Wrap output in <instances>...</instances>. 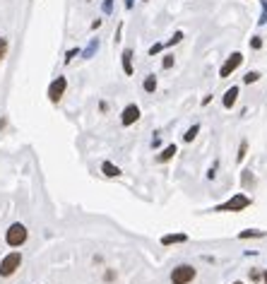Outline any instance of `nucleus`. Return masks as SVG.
Returning <instances> with one entry per match:
<instances>
[{
    "label": "nucleus",
    "instance_id": "19",
    "mask_svg": "<svg viewBox=\"0 0 267 284\" xmlns=\"http://www.w3.org/2000/svg\"><path fill=\"white\" fill-rule=\"evenodd\" d=\"M96 51H99V39H92L89 46H87V51H84V58H92Z\"/></svg>",
    "mask_w": 267,
    "mask_h": 284
},
{
    "label": "nucleus",
    "instance_id": "34",
    "mask_svg": "<svg viewBox=\"0 0 267 284\" xmlns=\"http://www.w3.org/2000/svg\"><path fill=\"white\" fill-rule=\"evenodd\" d=\"M231 284H246V282H231Z\"/></svg>",
    "mask_w": 267,
    "mask_h": 284
},
{
    "label": "nucleus",
    "instance_id": "20",
    "mask_svg": "<svg viewBox=\"0 0 267 284\" xmlns=\"http://www.w3.org/2000/svg\"><path fill=\"white\" fill-rule=\"evenodd\" d=\"M173 65H176V56H173V53H166L164 61H161V68H164V70H171Z\"/></svg>",
    "mask_w": 267,
    "mask_h": 284
},
{
    "label": "nucleus",
    "instance_id": "15",
    "mask_svg": "<svg viewBox=\"0 0 267 284\" xmlns=\"http://www.w3.org/2000/svg\"><path fill=\"white\" fill-rule=\"evenodd\" d=\"M142 89H144L147 94H154V92H157V75H147L144 82H142Z\"/></svg>",
    "mask_w": 267,
    "mask_h": 284
},
{
    "label": "nucleus",
    "instance_id": "14",
    "mask_svg": "<svg viewBox=\"0 0 267 284\" xmlns=\"http://www.w3.org/2000/svg\"><path fill=\"white\" fill-rule=\"evenodd\" d=\"M121 58H123V72H126V75H133L135 72V68H133V48H126Z\"/></svg>",
    "mask_w": 267,
    "mask_h": 284
},
{
    "label": "nucleus",
    "instance_id": "23",
    "mask_svg": "<svg viewBox=\"0 0 267 284\" xmlns=\"http://www.w3.org/2000/svg\"><path fill=\"white\" fill-rule=\"evenodd\" d=\"M217 169H219V159L212 161V166H209V171H207V181H214V178H217Z\"/></svg>",
    "mask_w": 267,
    "mask_h": 284
},
{
    "label": "nucleus",
    "instance_id": "17",
    "mask_svg": "<svg viewBox=\"0 0 267 284\" xmlns=\"http://www.w3.org/2000/svg\"><path fill=\"white\" fill-rule=\"evenodd\" d=\"M198 133H200V123H195V126H190L188 130H186V135H183V142H193L198 138Z\"/></svg>",
    "mask_w": 267,
    "mask_h": 284
},
{
    "label": "nucleus",
    "instance_id": "11",
    "mask_svg": "<svg viewBox=\"0 0 267 284\" xmlns=\"http://www.w3.org/2000/svg\"><path fill=\"white\" fill-rule=\"evenodd\" d=\"M173 243H188V234H166V236H161V246H173Z\"/></svg>",
    "mask_w": 267,
    "mask_h": 284
},
{
    "label": "nucleus",
    "instance_id": "31",
    "mask_svg": "<svg viewBox=\"0 0 267 284\" xmlns=\"http://www.w3.org/2000/svg\"><path fill=\"white\" fill-rule=\"evenodd\" d=\"M209 101H212V94H207V96H202V106H207Z\"/></svg>",
    "mask_w": 267,
    "mask_h": 284
},
{
    "label": "nucleus",
    "instance_id": "13",
    "mask_svg": "<svg viewBox=\"0 0 267 284\" xmlns=\"http://www.w3.org/2000/svg\"><path fill=\"white\" fill-rule=\"evenodd\" d=\"M267 231L260 229H246V231H238V241H248V238H265Z\"/></svg>",
    "mask_w": 267,
    "mask_h": 284
},
{
    "label": "nucleus",
    "instance_id": "25",
    "mask_svg": "<svg viewBox=\"0 0 267 284\" xmlns=\"http://www.w3.org/2000/svg\"><path fill=\"white\" fill-rule=\"evenodd\" d=\"M260 5H263V12H260L258 24H260V27H265V24H267V0H260Z\"/></svg>",
    "mask_w": 267,
    "mask_h": 284
},
{
    "label": "nucleus",
    "instance_id": "18",
    "mask_svg": "<svg viewBox=\"0 0 267 284\" xmlns=\"http://www.w3.org/2000/svg\"><path fill=\"white\" fill-rule=\"evenodd\" d=\"M246 157H248V140H241V144H238V154H236V161L241 164Z\"/></svg>",
    "mask_w": 267,
    "mask_h": 284
},
{
    "label": "nucleus",
    "instance_id": "33",
    "mask_svg": "<svg viewBox=\"0 0 267 284\" xmlns=\"http://www.w3.org/2000/svg\"><path fill=\"white\" fill-rule=\"evenodd\" d=\"M263 282L267 284V270H263Z\"/></svg>",
    "mask_w": 267,
    "mask_h": 284
},
{
    "label": "nucleus",
    "instance_id": "1",
    "mask_svg": "<svg viewBox=\"0 0 267 284\" xmlns=\"http://www.w3.org/2000/svg\"><path fill=\"white\" fill-rule=\"evenodd\" d=\"M253 205V198L251 195H246V193H236L234 198H229L226 203H221V205H217V207H212V212H243V210H248Z\"/></svg>",
    "mask_w": 267,
    "mask_h": 284
},
{
    "label": "nucleus",
    "instance_id": "22",
    "mask_svg": "<svg viewBox=\"0 0 267 284\" xmlns=\"http://www.w3.org/2000/svg\"><path fill=\"white\" fill-rule=\"evenodd\" d=\"M248 277H251V282H260L263 280V270L260 268H251L248 270Z\"/></svg>",
    "mask_w": 267,
    "mask_h": 284
},
{
    "label": "nucleus",
    "instance_id": "30",
    "mask_svg": "<svg viewBox=\"0 0 267 284\" xmlns=\"http://www.w3.org/2000/svg\"><path fill=\"white\" fill-rule=\"evenodd\" d=\"M104 280H106V282H113V280H116V272H113V270H106V272H104Z\"/></svg>",
    "mask_w": 267,
    "mask_h": 284
},
{
    "label": "nucleus",
    "instance_id": "3",
    "mask_svg": "<svg viewBox=\"0 0 267 284\" xmlns=\"http://www.w3.org/2000/svg\"><path fill=\"white\" fill-rule=\"evenodd\" d=\"M195 277H198V270H195L193 265H188V263L176 265V268L171 270V284H190Z\"/></svg>",
    "mask_w": 267,
    "mask_h": 284
},
{
    "label": "nucleus",
    "instance_id": "9",
    "mask_svg": "<svg viewBox=\"0 0 267 284\" xmlns=\"http://www.w3.org/2000/svg\"><path fill=\"white\" fill-rule=\"evenodd\" d=\"M176 154H178V147H176V144H166V147L157 154V161H159V164H166V161H171Z\"/></svg>",
    "mask_w": 267,
    "mask_h": 284
},
{
    "label": "nucleus",
    "instance_id": "10",
    "mask_svg": "<svg viewBox=\"0 0 267 284\" xmlns=\"http://www.w3.org/2000/svg\"><path fill=\"white\" fill-rule=\"evenodd\" d=\"M241 188L243 190H253L255 188V174L251 169H243L241 171Z\"/></svg>",
    "mask_w": 267,
    "mask_h": 284
},
{
    "label": "nucleus",
    "instance_id": "4",
    "mask_svg": "<svg viewBox=\"0 0 267 284\" xmlns=\"http://www.w3.org/2000/svg\"><path fill=\"white\" fill-rule=\"evenodd\" d=\"M19 265H22V253H19V251L7 253V255L0 260V277H10V275H15V272L19 270Z\"/></svg>",
    "mask_w": 267,
    "mask_h": 284
},
{
    "label": "nucleus",
    "instance_id": "29",
    "mask_svg": "<svg viewBox=\"0 0 267 284\" xmlns=\"http://www.w3.org/2000/svg\"><path fill=\"white\" fill-rule=\"evenodd\" d=\"M113 10V0H104V15H111Z\"/></svg>",
    "mask_w": 267,
    "mask_h": 284
},
{
    "label": "nucleus",
    "instance_id": "2",
    "mask_svg": "<svg viewBox=\"0 0 267 284\" xmlns=\"http://www.w3.org/2000/svg\"><path fill=\"white\" fill-rule=\"evenodd\" d=\"M24 241H27V226L19 221L10 224V229L5 231V243L10 248H19V246H24Z\"/></svg>",
    "mask_w": 267,
    "mask_h": 284
},
{
    "label": "nucleus",
    "instance_id": "32",
    "mask_svg": "<svg viewBox=\"0 0 267 284\" xmlns=\"http://www.w3.org/2000/svg\"><path fill=\"white\" fill-rule=\"evenodd\" d=\"M133 2L135 0H126V10H133Z\"/></svg>",
    "mask_w": 267,
    "mask_h": 284
},
{
    "label": "nucleus",
    "instance_id": "24",
    "mask_svg": "<svg viewBox=\"0 0 267 284\" xmlns=\"http://www.w3.org/2000/svg\"><path fill=\"white\" fill-rule=\"evenodd\" d=\"M164 48H166V46H164L161 41H157V44H152V46H149V56H159Z\"/></svg>",
    "mask_w": 267,
    "mask_h": 284
},
{
    "label": "nucleus",
    "instance_id": "5",
    "mask_svg": "<svg viewBox=\"0 0 267 284\" xmlns=\"http://www.w3.org/2000/svg\"><path fill=\"white\" fill-rule=\"evenodd\" d=\"M241 65H243V53H241V51H234V53H231V56L221 63V68H219V77H221V79L231 77L234 72L241 68Z\"/></svg>",
    "mask_w": 267,
    "mask_h": 284
},
{
    "label": "nucleus",
    "instance_id": "28",
    "mask_svg": "<svg viewBox=\"0 0 267 284\" xmlns=\"http://www.w3.org/2000/svg\"><path fill=\"white\" fill-rule=\"evenodd\" d=\"M75 56H79V48H70V51H67V56H65V63H70V61H72Z\"/></svg>",
    "mask_w": 267,
    "mask_h": 284
},
{
    "label": "nucleus",
    "instance_id": "26",
    "mask_svg": "<svg viewBox=\"0 0 267 284\" xmlns=\"http://www.w3.org/2000/svg\"><path fill=\"white\" fill-rule=\"evenodd\" d=\"M263 44H265V41H263V36H253V39H251V48H253V51H260V48H263Z\"/></svg>",
    "mask_w": 267,
    "mask_h": 284
},
{
    "label": "nucleus",
    "instance_id": "7",
    "mask_svg": "<svg viewBox=\"0 0 267 284\" xmlns=\"http://www.w3.org/2000/svg\"><path fill=\"white\" fill-rule=\"evenodd\" d=\"M140 121V106L137 104H128L126 109H123V113H121V123L126 126V128H130Z\"/></svg>",
    "mask_w": 267,
    "mask_h": 284
},
{
    "label": "nucleus",
    "instance_id": "21",
    "mask_svg": "<svg viewBox=\"0 0 267 284\" xmlns=\"http://www.w3.org/2000/svg\"><path fill=\"white\" fill-rule=\"evenodd\" d=\"M183 39H186V36H183V32H173V36H171V39H169L164 46H176V44H181Z\"/></svg>",
    "mask_w": 267,
    "mask_h": 284
},
{
    "label": "nucleus",
    "instance_id": "8",
    "mask_svg": "<svg viewBox=\"0 0 267 284\" xmlns=\"http://www.w3.org/2000/svg\"><path fill=\"white\" fill-rule=\"evenodd\" d=\"M238 94H241V87H229L226 92H224V96H221V106L224 109H234L236 106V101H238Z\"/></svg>",
    "mask_w": 267,
    "mask_h": 284
},
{
    "label": "nucleus",
    "instance_id": "16",
    "mask_svg": "<svg viewBox=\"0 0 267 284\" xmlns=\"http://www.w3.org/2000/svg\"><path fill=\"white\" fill-rule=\"evenodd\" d=\"M260 72L258 70H248L246 75H243V84H255V82H260Z\"/></svg>",
    "mask_w": 267,
    "mask_h": 284
},
{
    "label": "nucleus",
    "instance_id": "12",
    "mask_svg": "<svg viewBox=\"0 0 267 284\" xmlns=\"http://www.w3.org/2000/svg\"><path fill=\"white\" fill-rule=\"evenodd\" d=\"M101 174H104V176H109V178H118L123 171H121L113 161H104V164H101Z\"/></svg>",
    "mask_w": 267,
    "mask_h": 284
},
{
    "label": "nucleus",
    "instance_id": "27",
    "mask_svg": "<svg viewBox=\"0 0 267 284\" xmlns=\"http://www.w3.org/2000/svg\"><path fill=\"white\" fill-rule=\"evenodd\" d=\"M5 56H7V39L0 36V63L5 61Z\"/></svg>",
    "mask_w": 267,
    "mask_h": 284
},
{
    "label": "nucleus",
    "instance_id": "6",
    "mask_svg": "<svg viewBox=\"0 0 267 284\" xmlns=\"http://www.w3.org/2000/svg\"><path fill=\"white\" fill-rule=\"evenodd\" d=\"M67 89V79L63 77V75H58L51 84H48V99L53 101V104H58L61 99H63V94H65Z\"/></svg>",
    "mask_w": 267,
    "mask_h": 284
}]
</instances>
